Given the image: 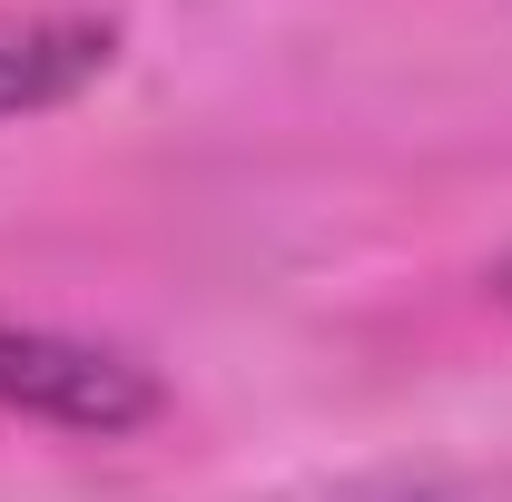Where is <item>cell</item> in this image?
<instances>
[{"label": "cell", "instance_id": "cell-1", "mask_svg": "<svg viewBox=\"0 0 512 502\" xmlns=\"http://www.w3.org/2000/svg\"><path fill=\"white\" fill-rule=\"evenodd\" d=\"M0 414L60 424V434H138L168 414V384L148 375L128 345L69 335V325H20L0 315Z\"/></svg>", "mask_w": 512, "mask_h": 502}, {"label": "cell", "instance_id": "cell-2", "mask_svg": "<svg viewBox=\"0 0 512 502\" xmlns=\"http://www.w3.org/2000/svg\"><path fill=\"white\" fill-rule=\"evenodd\" d=\"M119 60V20L99 10H0V119L69 109Z\"/></svg>", "mask_w": 512, "mask_h": 502}, {"label": "cell", "instance_id": "cell-3", "mask_svg": "<svg viewBox=\"0 0 512 502\" xmlns=\"http://www.w3.org/2000/svg\"><path fill=\"white\" fill-rule=\"evenodd\" d=\"M503 306H512V266H503Z\"/></svg>", "mask_w": 512, "mask_h": 502}]
</instances>
